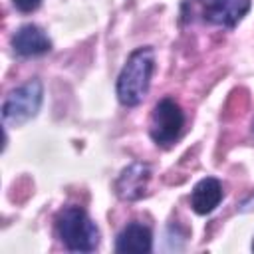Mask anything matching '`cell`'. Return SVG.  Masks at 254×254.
Listing matches in <instances>:
<instances>
[{"label": "cell", "instance_id": "2", "mask_svg": "<svg viewBox=\"0 0 254 254\" xmlns=\"http://www.w3.org/2000/svg\"><path fill=\"white\" fill-rule=\"evenodd\" d=\"M56 230L69 252H93L99 246V228L81 206H65L56 216Z\"/></svg>", "mask_w": 254, "mask_h": 254}, {"label": "cell", "instance_id": "9", "mask_svg": "<svg viewBox=\"0 0 254 254\" xmlns=\"http://www.w3.org/2000/svg\"><path fill=\"white\" fill-rule=\"evenodd\" d=\"M222 200V185L214 177L200 179L190 192V206L196 214H210Z\"/></svg>", "mask_w": 254, "mask_h": 254}, {"label": "cell", "instance_id": "8", "mask_svg": "<svg viewBox=\"0 0 254 254\" xmlns=\"http://www.w3.org/2000/svg\"><path fill=\"white\" fill-rule=\"evenodd\" d=\"M153 250V234L151 228L141 222H129L115 240V252L119 254H147Z\"/></svg>", "mask_w": 254, "mask_h": 254}, {"label": "cell", "instance_id": "10", "mask_svg": "<svg viewBox=\"0 0 254 254\" xmlns=\"http://www.w3.org/2000/svg\"><path fill=\"white\" fill-rule=\"evenodd\" d=\"M12 4H14V8H16V10H20V12L28 14V12L38 10V6L42 4V0H12Z\"/></svg>", "mask_w": 254, "mask_h": 254}, {"label": "cell", "instance_id": "5", "mask_svg": "<svg viewBox=\"0 0 254 254\" xmlns=\"http://www.w3.org/2000/svg\"><path fill=\"white\" fill-rule=\"evenodd\" d=\"M250 4L252 0H202L200 16L206 24L230 30L248 14Z\"/></svg>", "mask_w": 254, "mask_h": 254}, {"label": "cell", "instance_id": "7", "mask_svg": "<svg viewBox=\"0 0 254 254\" xmlns=\"http://www.w3.org/2000/svg\"><path fill=\"white\" fill-rule=\"evenodd\" d=\"M12 48L22 58H36L48 54L52 50V42L36 24H24L14 32Z\"/></svg>", "mask_w": 254, "mask_h": 254}, {"label": "cell", "instance_id": "11", "mask_svg": "<svg viewBox=\"0 0 254 254\" xmlns=\"http://www.w3.org/2000/svg\"><path fill=\"white\" fill-rule=\"evenodd\" d=\"M252 250H254V242H252Z\"/></svg>", "mask_w": 254, "mask_h": 254}, {"label": "cell", "instance_id": "6", "mask_svg": "<svg viewBox=\"0 0 254 254\" xmlns=\"http://www.w3.org/2000/svg\"><path fill=\"white\" fill-rule=\"evenodd\" d=\"M151 179V169L145 163H131L121 171V175L115 181V192L123 200H139L145 194L147 183Z\"/></svg>", "mask_w": 254, "mask_h": 254}, {"label": "cell", "instance_id": "4", "mask_svg": "<svg viewBox=\"0 0 254 254\" xmlns=\"http://www.w3.org/2000/svg\"><path fill=\"white\" fill-rule=\"evenodd\" d=\"M185 127V113L181 105L171 99L163 97L151 113V123H149V135L159 147H171L183 133Z\"/></svg>", "mask_w": 254, "mask_h": 254}, {"label": "cell", "instance_id": "1", "mask_svg": "<svg viewBox=\"0 0 254 254\" xmlns=\"http://www.w3.org/2000/svg\"><path fill=\"white\" fill-rule=\"evenodd\" d=\"M153 71H155V52L151 46L137 48L135 52H131L117 77L119 103L125 107L139 105L149 93Z\"/></svg>", "mask_w": 254, "mask_h": 254}, {"label": "cell", "instance_id": "3", "mask_svg": "<svg viewBox=\"0 0 254 254\" xmlns=\"http://www.w3.org/2000/svg\"><path fill=\"white\" fill-rule=\"evenodd\" d=\"M44 85L40 79H28L12 89L2 103V121L6 127H20L34 119L42 107Z\"/></svg>", "mask_w": 254, "mask_h": 254}]
</instances>
